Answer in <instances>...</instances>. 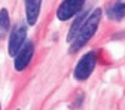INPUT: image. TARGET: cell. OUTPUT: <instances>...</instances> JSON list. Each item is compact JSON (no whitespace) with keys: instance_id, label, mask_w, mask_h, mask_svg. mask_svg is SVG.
<instances>
[{"instance_id":"cell-4","label":"cell","mask_w":125,"mask_h":110,"mask_svg":"<svg viewBox=\"0 0 125 110\" xmlns=\"http://www.w3.org/2000/svg\"><path fill=\"white\" fill-rule=\"evenodd\" d=\"M85 5V0H62V3L58 6L57 18L60 21H67L72 17L77 15Z\"/></svg>"},{"instance_id":"cell-3","label":"cell","mask_w":125,"mask_h":110,"mask_svg":"<svg viewBox=\"0 0 125 110\" xmlns=\"http://www.w3.org/2000/svg\"><path fill=\"white\" fill-rule=\"evenodd\" d=\"M27 39V27L22 22H18L9 34V43H8V52L10 57H15L17 52L22 48Z\"/></svg>"},{"instance_id":"cell-10","label":"cell","mask_w":125,"mask_h":110,"mask_svg":"<svg viewBox=\"0 0 125 110\" xmlns=\"http://www.w3.org/2000/svg\"><path fill=\"white\" fill-rule=\"evenodd\" d=\"M0 110H2V107H0Z\"/></svg>"},{"instance_id":"cell-8","label":"cell","mask_w":125,"mask_h":110,"mask_svg":"<svg viewBox=\"0 0 125 110\" xmlns=\"http://www.w3.org/2000/svg\"><path fill=\"white\" fill-rule=\"evenodd\" d=\"M107 17L110 20H115V21H121L124 17H125V3L124 2H118L115 3L113 6H110L107 10Z\"/></svg>"},{"instance_id":"cell-1","label":"cell","mask_w":125,"mask_h":110,"mask_svg":"<svg viewBox=\"0 0 125 110\" xmlns=\"http://www.w3.org/2000/svg\"><path fill=\"white\" fill-rule=\"evenodd\" d=\"M101 13H103V10L100 8H97L88 15V18L85 20V22L79 28L77 34L70 42V54H74L79 49H82L88 43V40L95 34V31H97V28L100 25V21H101Z\"/></svg>"},{"instance_id":"cell-2","label":"cell","mask_w":125,"mask_h":110,"mask_svg":"<svg viewBox=\"0 0 125 110\" xmlns=\"http://www.w3.org/2000/svg\"><path fill=\"white\" fill-rule=\"evenodd\" d=\"M95 64H97V55H95V52H94V51L86 52L79 60V62L76 64V67H74V73H73L74 79L79 80V82L86 80L88 77L91 76V73L94 71V69H95Z\"/></svg>"},{"instance_id":"cell-9","label":"cell","mask_w":125,"mask_h":110,"mask_svg":"<svg viewBox=\"0 0 125 110\" xmlns=\"http://www.w3.org/2000/svg\"><path fill=\"white\" fill-rule=\"evenodd\" d=\"M10 27V17H9V12L6 8L0 9V39H3Z\"/></svg>"},{"instance_id":"cell-6","label":"cell","mask_w":125,"mask_h":110,"mask_svg":"<svg viewBox=\"0 0 125 110\" xmlns=\"http://www.w3.org/2000/svg\"><path fill=\"white\" fill-rule=\"evenodd\" d=\"M25 5V18L28 25H34L37 22L39 13H40V6L42 0H24Z\"/></svg>"},{"instance_id":"cell-7","label":"cell","mask_w":125,"mask_h":110,"mask_svg":"<svg viewBox=\"0 0 125 110\" xmlns=\"http://www.w3.org/2000/svg\"><path fill=\"white\" fill-rule=\"evenodd\" d=\"M88 15H89V12L88 10H81L79 13H77V17H76V20H74V22L72 24V27H70V31H69V36H67V42H72L73 39H74V36L77 34V31H79V28L82 27V24L85 22V20L88 18Z\"/></svg>"},{"instance_id":"cell-5","label":"cell","mask_w":125,"mask_h":110,"mask_svg":"<svg viewBox=\"0 0 125 110\" xmlns=\"http://www.w3.org/2000/svg\"><path fill=\"white\" fill-rule=\"evenodd\" d=\"M33 54H34V43L28 40V42H25L22 45V48L17 52V55H15V58H13L15 70L22 71L30 64L31 58H33Z\"/></svg>"}]
</instances>
